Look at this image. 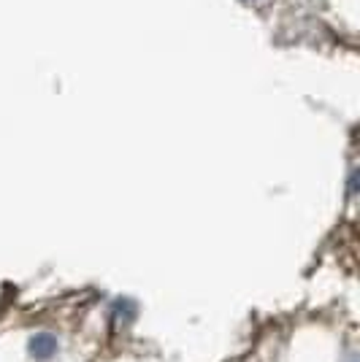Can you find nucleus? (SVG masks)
I'll return each instance as SVG.
<instances>
[{"instance_id": "obj_1", "label": "nucleus", "mask_w": 360, "mask_h": 362, "mask_svg": "<svg viewBox=\"0 0 360 362\" xmlns=\"http://www.w3.org/2000/svg\"><path fill=\"white\" fill-rule=\"evenodd\" d=\"M55 351H57V338H55V335L41 332V335H35L30 341V354L35 360H49Z\"/></svg>"}]
</instances>
